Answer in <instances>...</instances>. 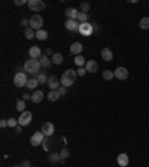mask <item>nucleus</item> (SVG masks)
<instances>
[{"mask_svg": "<svg viewBox=\"0 0 149 167\" xmlns=\"http://www.w3.org/2000/svg\"><path fill=\"white\" fill-rule=\"evenodd\" d=\"M76 76H78V73H76V70H72V69H67L64 73H63V76H61V85L63 87H66V88H69V87H72L76 81Z\"/></svg>", "mask_w": 149, "mask_h": 167, "instance_id": "nucleus-1", "label": "nucleus"}, {"mask_svg": "<svg viewBox=\"0 0 149 167\" xmlns=\"http://www.w3.org/2000/svg\"><path fill=\"white\" fill-rule=\"evenodd\" d=\"M40 67H42L40 61H39V60H35V58H30V60H27V61L24 63V72H26V73H32L33 76H35L36 73H39Z\"/></svg>", "mask_w": 149, "mask_h": 167, "instance_id": "nucleus-2", "label": "nucleus"}, {"mask_svg": "<svg viewBox=\"0 0 149 167\" xmlns=\"http://www.w3.org/2000/svg\"><path fill=\"white\" fill-rule=\"evenodd\" d=\"M27 75H26V72H17L15 73V76H14V84H15V87H18V88H21V87H26L27 85Z\"/></svg>", "mask_w": 149, "mask_h": 167, "instance_id": "nucleus-3", "label": "nucleus"}, {"mask_svg": "<svg viewBox=\"0 0 149 167\" xmlns=\"http://www.w3.org/2000/svg\"><path fill=\"white\" fill-rule=\"evenodd\" d=\"M42 26H43V18H42V15H33L32 18H30V29H33L35 32L37 30H40L42 29Z\"/></svg>", "mask_w": 149, "mask_h": 167, "instance_id": "nucleus-4", "label": "nucleus"}, {"mask_svg": "<svg viewBox=\"0 0 149 167\" xmlns=\"http://www.w3.org/2000/svg\"><path fill=\"white\" fill-rule=\"evenodd\" d=\"M27 5H29V9L33 12H40L45 9V2L42 0H27Z\"/></svg>", "mask_w": 149, "mask_h": 167, "instance_id": "nucleus-5", "label": "nucleus"}, {"mask_svg": "<svg viewBox=\"0 0 149 167\" xmlns=\"http://www.w3.org/2000/svg\"><path fill=\"white\" fill-rule=\"evenodd\" d=\"M79 33H81V36H91L93 33H94V29H93V23H84V24H81V27H79Z\"/></svg>", "mask_w": 149, "mask_h": 167, "instance_id": "nucleus-6", "label": "nucleus"}, {"mask_svg": "<svg viewBox=\"0 0 149 167\" xmlns=\"http://www.w3.org/2000/svg\"><path fill=\"white\" fill-rule=\"evenodd\" d=\"M32 118H33V114H32L30 111H26V112H23V114L20 115L18 123H20L21 127H26V125H29L32 123Z\"/></svg>", "mask_w": 149, "mask_h": 167, "instance_id": "nucleus-7", "label": "nucleus"}, {"mask_svg": "<svg viewBox=\"0 0 149 167\" xmlns=\"http://www.w3.org/2000/svg\"><path fill=\"white\" fill-rule=\"evenodd\" d=\"M43 140H45V134H43L42 131L33 133V136L30 137V143H32V146H39V145H42Z\"/></svg>", "mask_w": 149, "mask_h": 167, "instance_id": "nucleus-8", "label": "nucleus"}, {"mask_svg": "<svg viewBox=\"0 0 149 167\" xmlns=\"http://www.w3.org/2000/svg\"><path fill=\"white\" fill-rule=\"evenodd\" d=\"M43 134H45V137H51V136H54V133H55V127L52 123H45V124L42 125V130H40Z\"/></svg>", "mask_w": 149, "mask_h": 167, "instance_id": "nucleus-9", "label": "nucleus"}, {"mask_svg": "<svg viewBox=\"0 0 149 167\" xmlns=\"http://www.w3.org/2000/svg\"><path fill=\"white\" fill-rule=\"evenodd\" d=\"M57 139H58V137H57ZM57 139H55L54 136H51V137H45V140H43V143H42L43 149H45L46 152H51V151H52V146H54L55 142H57Z\"/></svg>", "mask_w": 149, "mask_h": 167, "instance_id": "nucleus-10", "label": "nucleus"}, {"mask_svg": "<svg viewBox=\"0 0 149 167\" xmlns=\"http://www.w3.org/2000/svg\"><path fill=\"white\" fill-rule=\"evenodd\" d=\"M64 27L69 30V32H79V27H81V23L78 20H67L64 23Z\"/></svg>", "mask_w": 149, "mask_h": 167, "instance_id": "nucleus-11", "label": "nucleus"}, {"mask_svg": "<svg viewBox=\"0 0 149 167\" xmlns=\"http://www.w3.org/2000/svg\"><path fill=\"white\" fill-rule=\"evenodd\" d=\"M115 78L116 79H119V81H125L127 78H128V70L125 69V67H116V70H115Z\"/></svg>", "mask_w": 149, "mask_h": 167, "instance_id": "nucleus-12", "label": "nucleus"}, {"mask_svg": "<svg viewBox=\"0 0 149 167\" xmlns=\"http://www.w3.org/2000/svg\"><path fill=\"white\" fill-rule=\"evenodd\" d=\"M116 163H118L119 167H127L128 163H130V158H128V155H127L125 152H122V154H119V155L116 157Z\"/></svg>", "mask_w": 149, "mask_h": 167, "instance_id": "nucleus-13", "label": "nucleus"}, {"mask_svg": "<svg viewBox=\"0 0 149 167\" xmlns=\"http://www.w3.org/2000/svg\"><path fill=\"white\" fill-rule=\"evenodd\" d=\"M85 69H87V72H90V73H96V72L99 70V63L94 61V60H87Z\"/></svg>", "mask_w": 149, "mask_h": 167, "instance_id": "nucleus-14", "label": "nucleus"}, {"mask_svg": "<svg viewBox=\"0 0 149 167\" xmlns=\"http://www.w3.org/2000/svg\"><path fill=\"white\" fill-rule=\"evenodd\" d=\"M48 87L51 88V90H58L60 87H61V81L57 78V76H49V81H48Z\"/></svg>", "mask_w": 149, "mask_h": 167, "instance_id": "nucleus-15", "label": "nucleus"}, {"mask_svg": "<svg viewBox=\"0 0 149 167\" xmlns=\"http://www.w3.org/2000/svg\"><path fill=\"white\" fill-rule=\"evenodd\" d=\"M82 49H84V46H82L81 42H73V43L70 45V52H72L73 55H81Z\"/></svg>", "mask_w": 149, "mask_h": 167, "instance_id": "nucleus-16", "label": "nucleus"}, {"mask_svg": "<svg viewBox=\"0 0 149 167\" xmlns=\"http://www.w3.org/2000/svg\"><path fill=\"white\" fill-rule=\"evenodd\" d=\"M39 61H40L42 67H45V69H49V67H51V64H52V60H51L46 54H42V55L39 57Z\"/></svg>", "mask_w": 149, "mask_h": 167, "instance_id": "nucleus-17", "label": "nucleus"}, {"mask_svg": "<svg viewBox=\"0 0 149 167\" xmlns=\"http://www.w3.org/2000/svg\"><path fill=\"white\" fill-rule=\"evenodd\" d=\"M79 11L78 9H74V8H67L66 9V17H67V20H78V17H79Z\"/></svg>", "mask_w": 149, "mask_h": 167, "instance_id": "nucleus-18", "label": "nucleus"}, {"mask_svg": "<svg viewBox=\"0 0 149 167\" xmlns=\"http://www.w3.org/2000/svg\"><path fill=\"white\" fill-rule=\"evenodd\" d=\"M29 55H30V58L39 60V57L42 55V51H40V48H39V46H32V48L29 49Z\"/></svg>", "mask_w": 149, "mask_h": 167, "instance_id": "nucleus-19", "label": "nucleus"}, {"mask_svg": "<svg viewBox=\"0 0 149 167\" xmlns=\"http://www.w3.org/2000/svg\"><path fill=\"white\" fill-rule=\"evenodd\" d=\"M100 54H102V58H103L105 61H112V60H113V52H112L109 48H103Z\"/></svg>", "mask_w": 149, "mask_h": 167, "instance_id": "nucleus-20", "label": "nucleus"}, {"mask_svg": "<svg viewBox=\"0 0 149 167\" xmlns=\"http://www.w3.org/2000/svg\"><path fill=\"white\" fill-rule=\"evenodd\" d=\"M60 97H61V94L58 93V90H51V91L46 94V99H48L49 102H57Z\"/></svg>", "mask_w": 149, "mask_h": 167, "instance_id": "nucleus-21", "label": "nucleus"}, {"mask_svg": "<svg viewBox=\"0 0 149 167\" xmlns=\"http://www.w3.org/2000/svg\"><path fill=\"white\" fill-rule=\"evenodd\" d=\"M42 99H43V93H42L40 90H36V91L33 93V96H32V102H33V103H40Z\"/></svg>", "mask_w": 149, "mask_h": 167, "instance_id": "nucleus-22", "label": "nucleus"}, {"mask_svg": "<svg viewBox=\"0 0 149 167\" xmlns=\"http://www.w3.org/2000/svg\"><path fill=\"white\" fill-rule=\"evenodd\" d=\"M48 160H49V163H60L61 161V157H60V154H57V152H51L49 155H48Z\"/></svg>", "mask_w": 149, "mask_h": 167, "instance_id": "nucleus-23", "label": "nucleus"}, {"mask_svg": "<svg viewBox=\"0 0 149 167\" xmlns=\"http://www.w3.org/2000/svg\"><path fill=\"white\" fill-rule=\"evenodd\" d=\"M35 78L39 81V84H48V81H49V78H48V76H46L43 72H39V73H36V75H35Z\"/></svg>", "mask_w": 149, "mask_h": 167, "instance_id": "nucleus-24", "label": "nucleus"}, {"mask_svg": "<svg viewBox=\"0 0 149 167\" xmlns=\"http://www.w3.org/2000/svg\"><path fill=\"white\" fill-rule=\"evenodd\" d=\"M73 61H74V64H76L78 67H85V64H87V60H85L82 55H76Z\"/></svg>", "mask_w": 149, "mask_h": 167, "instance_id": "nucleus-25", "label": "nucleus"}, {"mask_svg": "<svg viewBox=\"0 0 149 167\" xmlns=\"http://www.w3.org/2000/svg\"><path fill=\"white\" fill-rule=\"evenodd\" d=\"M36 39H39V41H46V39H48V32L43 30V29L37 30L36 32Z\"/></svg>", "mask_w": 149, "mask_h": 167, "instance_id": "nucleus-26", "label": "nucleus"}, {"mask_svg": "<svg viewBox=\"0 0 149 167\" xmlns=\"http://www.w3.org/2000/svg\"><path fill=\"white\" fill-rule=\"evenodd\" d=\"M37 85H39V81H37L36 78L33 76L32 79H29V81H27V85H26V88H27V90H35Z\"/></svg>", "mask_w": 149, "mask_h": 167, "instance_id": "nucleus-27", "label": "nucleus"}, {"mask_svg": "<svg viewBox=\"0 0 149 167\" xmlns=\"http://www.w3.org/2000/svg\"><path fill=\"white\" fill-rule=\"evenodd\" d=\"M51 60H52V63H54V64H61V63H63V54L55 52V54L51 57Z\"/></svg>", "mask_w": 149, "mask_h": 167, "instance_id": "nucleus-28", "label": "nucleus"}, {"mask_svg": "<svg viewBox=\"0 0 149 167\" xmlns=\"http://www.w3.org/2000/svg\"><path fill=\"white\" fill-rule=\"evenodd\" d=\"M139 27H140L142 30H148V29H149V17H143V18L140 20Z\"/></svg>", "mask_w": 149, "mask_h": 167, "instance_id": "nucleus-29", "label": "nucleus"}, {"mask_svg": "<svg viewBox=\"0 0 149 167\" xmlns=\"http://www.w3.org/2000/svg\"><path fill=\"white\" fill-rule=\"evenodd\" d=\"M24 36H26L29 41H32L33 38H36V32H35L33 29H30V27H29V29H26V32H24Z\"/></svg>", "mask_w": 149, "mask_h": 167, "instance_id": "nucleus-30", "label": "nucleus"}, {"mask_svg": "<svg viewBox=\"0 0 149 167\" xmlns=\"http://www.w3.org/2000/svg\"><path fill=\"white\" fill-rule=\"evenodd\" d=\"M17 111H18L20 114L26 112V102H24L23 99H20V100L17 102Z\"/></svg>", "mask_w": 149, "mask_h": 167, "instance_id": "nucleus-31", "label": "nucleus"}, {"mask_svg": "<svg viewBox=\"0 0 149 167\" xmlns=\"http://www.w3.org/2000/svg\"><path fill=\"white\" fill-rule=\"evenodd\" d=\"M115 78V72H112V70H105L103 72V79L105 81H112Z\"/></svg>", "mask_w": 149, "mask_h": 167, "instance_id": "nucleus-32", "label": "nucleus"}, {"mask_svg": "<svg viewBox=\"0 0 149 167\" xmlns=\"http://www.w3.org/2000/svg\"><path fill=\"white\" fill-rule=\"evenodd\" d=\"M58 154H60L61 160H66V158H69V155H70V151H69V148H66V146H64V148H63V149H61Z\"/></svg>", "mask_w": 149, "mask_h": 167, "instance_id": "nucleus-33", "label": "nucleus"}, {"mask_svg": "<svg viewBox=\"0 0 149 167\" xmlns=\"http://www.w3.org/2000/svg\"><path fill=\"white\" fill-rule=\"evenodd\" d=\"M8 125H9V127H12V128H17V127L20 125L18 118H9V120H8Z\"/></svg>", "mask_w": 149, "mask_h": 167, "instance_id": "nucleus-34", "label": "nucleus"}, {"mask_svg": "<svg viewBox=\"0 0 149 167\" xmlns=\"http://www.w3.org/2000/svg\"><path fill=\"white\" fill-rule=\"evenodd\" d=\"M90 8H91V5H90L88 2H84V3H81V12H84V14H88Z\"/></svg>", "mask_w": 149, "mask_h": 167, "instance_id": "nucleus-35", "label": "nucleus"}, {"mask_svg": "<svg viewBox=\"0 0 149 167\" xmlns=\"http://www.w3.org/2000/svg\"><path fill=\"white\" fill-rule=\"evenodd\" d=\"M78 21H79L81 24H84V23H88V14H84V12H81V14H79V17H78Z\"/></svg>", "mask_w": 149, "mask_h": 167, "instance_id": "nucleus-36", "label": "nucleus"}, {"mask_svg": "<svg viewBox=\"0 0 149 167\" xmlns=\"http://www.w3.org/2000/svg\"><path fill=\"white\" fill-rule=\"evenodd\" d=\"M76 73H78V76H85L88 72H87V69H85V67H78Z\"/></svg>", "mask_w": 149, "mask_h": 167, "instance_id": "nucleus-37", "label": "nucleus"}, {"mask_svg": "<svg viewBox=\"0 0 149 167\" xmlns=\"http://www.w3.org/2000/svg\"><path fill=\"white\" fill-rule=\"evenodd\" d=\"M58 93H60V94H61V96H66V93H67V88H66V87H63V85H61V87H60V88H58Z\"/></svg>", "mask_w": 149, "mask_h": 167, "instance_id": "nucleus-38", "label": "nucleus"}, {"mask_svg": "<svg viewBox=\"0 0 149 167\" xmlns=\"http://www.w3.org/2000/svg\"><path fill=\"white\" fill-rule=\"evenodd\" d=\"M21 26H23V27H27V26H30V20H26V18H24V20L21 21ZM27 29H29V27H27Z\"/></svg>", "mask_w": 149, "mask_h": 167, "instance_id": "nucleus-39", "label": "nucleus"}, {"mask_svg": "<svg viewBox=\"0 0 149 167\" xmlns=\"http://www.w3.org/2000/svg\"><path fill=\"white\" fill-rule=\"evenodd\" d=\"M23 100H24V102H27V100H32V96H30L29 93H24V94H23Z\"/></svg>", "mask_w": 149, "mask_h": 167, "instance_id": "nucleus-40", "label": "nucleus"}, {"mask_svg": "<svg viewBox=\"0 0 149 167\" xmlns=\"http://www.w3.org/2000/svg\"><path fill=\"white\" fill-rule=\"evenodd\" d=\"M21 167H32V163H30L29 160H24V161L21 163Z\"/></svg>", "mask_w": 149, "mask_h": 167, "instance_id": "nucleus-41", "label": "nucleus"}, {"mask_svg": "<svg viewBox=\"0 0 149 167\" xmlns=\"http://www.w3.org/2000/svg\"><path fill=\"white\" fill-rule=\"evenodd\" d=\"M0 127H2V128L9 127V125H8V120H2V121H0Z\"/></svg>", "mask_w": 149, "mask_h": 167, "instance_id": "nucleus-42", "label": "nucleus"}, {"mask_svg": "<svg viewBox=\"0 0 149 167\" xmlns=\"http://www.w3.org/2000/svg\"><path fill=\"white\" fill-rule=\"evenodd\" d=\"M24 3H26V0H15V5H17V6H23Z\"/></svg>", "mask_w": 149, "mask_h": 167, "instance_id": "nucleus-43", "label": "nucleus"}, {"mask_svg": "<svg viewBox=\"0 0 149 167\" xmlns=\"http://www.w3.org/2000/svg\"><path fill=\"white\" fill-rule=\"evenodd\" d=\"M45 54H46V55H48V57H49V55H51V57H52V55H54V54H55V52H52V49H49V48H48V49H46V51H45Z\"/></svg>", "mask_w": 149, "mask_h": 167, "instance_id": "nucleus-44", "label": "nucleus"}, {"mask_svg": "<svg viewBox=\"0 0 149 167\" xmlns=\"http://www.w3.org/2000/svg\"><path fill=\"white\" fill-rule=\"evenodd\" d=\"M93 29H94V32H99V30H100V27H99L96 23H93Z\"/></svg>", "mask_w": 149, "mask_h": 167, "instance_id": "nucleus-45", "label": "nucleus"}, {"mask_svg": "<svg viewBox=\"0 0 149 167\" xmlns=\"http://www.w3.org/2000/svg\"><path fill=\"white\" fill-rule=\"evenodd\" d=\"M15 131H17V133H21V131H23V127H21V125H18V127L15 128Z\"/></svg>", "mask_w": 149, "mask_h": 167, "instance_id": "nucleus-46", "label": "nucleus"}, {"mask_svg": "<svg viewBox=\"0 0 149 167\" xmlns=\"http://www.w3.org/2000/svg\"><path fill=\"white\" fill-rule=\"evenodd\" d=\"M12 167H21V166H12Z\"/></svg>", "mask_w": 149, "mask_h": 167, "instance_id": "nucleus-47", "label": "nucleus"}, {"mask_svg": "<svg viewBox=\"0 0 149 167\" xmlns=\"http://www.w3.org/2000/svg\"><path fill=\"white\" fill-rule=\"evenodd\" d=\"M32 167H35V166H32Z\"/></svg>", "mask_w": 149, "mask_h": 167, "instance_id": "nucleus-48", "label": "nucleus"}]
</instances>
